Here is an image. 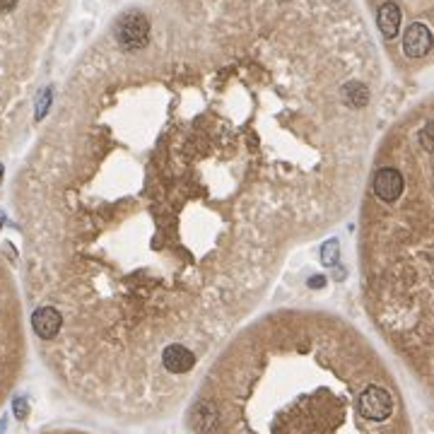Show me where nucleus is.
<instances>
[{
  "mask_svg": "<svg viewBox=\"0 0 434 434\" xmlns=\"http://www.w3.org/2000/svg\"><path fill=\"white\" fill-rule=\"evenodd\" d=\"M114 37L121 48L126 51H140L148 46L150 39V22L143 12H126L119 17L114 27Z\"/></svg>",
  "mask_w": 434,
  "mask_h": 434,
  "instance_id": "nucleus-1",
  "label": "nucleus"
},
{
  "mask_svg": "<svg viewBox=\"0 0 434 434\" xmlns=\"http://www.w3.org/2000/svg\"><path fill=\"white\" fill-rule=\"evenodd\" d=\"M162 364L167 372L184 374V372H191L193 364H196V357H193L191 350H186L184 345H169L162 353Z\"/></svg>",
  "mask_w": 434,
  "mask_h": 434,
  "instance_id": "nucleus-6",
  "label": "nucleus"
},
{
  "mask_svg": "<svg viewBox=\"0 0 434 434\" xmlns=\"http://www.w3.org/2000/svg\"><path fill=\"white\" fill-rule=\"evenodd\" d=\"M0 181H3V164H0Z\"/></svg>",
  "mask_w": 434,
  "mask_h": 434,
  "instance_id": "nucleus-15",
  "label": "nucleus"
},
{
  "mask_svg": "<svg viewBox=\"0 0 434 434\" xmlns=\"http://www.w3.org/2000/svg\"><path fill=\"white\" fill-rule=\"evenodd\" d=\"M432 48V32L425 27V24L415 22L408 27L406 37H403V51H406V56L411 58H422L427 56Z\"/></svg>",
  "mask_w": 434,
  "mask_h": 434,
  "instance_id": "nucleus-4",
  "label": "nucleus"
},
{
  "mask_svg": "<svg viewBox=\"0 0 434 434\" xmlns=\"http://www.w3.org/2000/svg\"><path fill=\"white\" fill-rule=\"evenodd\" d=\"M3 224H5V219H3V213H0V227H3Z\"/></svg>",
  "mask_w": 434,
  "mask_h": 434,
  "instance_id": "nucleus-14",
  "label": "nucleus"
},
{
  "mask_svg": "<svg viewBox=\"0 0 434 434\" xmlns=\"http://www.w3.org/2000/svg\"><path fill=\"white\" fill-rule=\"evenodd\" d=\"M51 104V92L43 90V95L39 97V106H37V119H43V114H46V106Z\"/></svg>",
  "mask_w": 434,
  "mask_h": 434,
  "instance_id": "nucleus-10",
  "label": "nucleus"
},
{
  "mask_svg": "<svg viewBox=\"0 0 434 434\" xmlns=\"http://www.w3.org/2000/svg\"><path fill=\"white\" fill-rule=\"evenodd\" d=\"M61 324H63L61 314H58L53 306H41V309H37V311H34V316H32L34 333H37L39 338H43V340L56 338V333L61 331Z\"/></svg>",
  "mask_w": 434,
  "mask_h": 434,
  "instance_id": "nucleus-5",
  "label": "nucleus"
},
{
  "mask_svg": "<svg viewBox=\"0 0 434 434\" xmlns=\"http://www.w3.org/2000/svg\"><path fill=\"white\" fill-rule=\"evenodd\" d=\"M343 97L350 106H364L369 101V92L362 82H350V85H345Z\"/></svg>",
  "mask_w": 434,
  "mask_h": 434,
  "instance_id": "nucleus-8",
  "label": "nucleus"
},
{
  "mask_svg": "<svg viewBox=\"0 0 434 434\" xmlns=\"http://www.w3.org/2000/svg\"><path fill=\"white\" fill-rule=\"evenodd\" d=\"M379 29L386 39H396L398 29H401V8L396 3H384L379 8Z\"/></svg>",
  "mask_w": 434,
  "mask_h": 434,
  "instance_id": "nucleus-7",
  "label": "nucleus"
},
{
  "mask_svg": "<svg viewBox=\"0 0 434 434\" xmlns=\"http://www.w3.org/2000/svg\"><path fill=\"white\" fill-rule=\"evenodd\" d=\"M422 145H425V150H430V148H432V143H430V126H427V128L422 130Z\"/></svg>",
  "mask_w": 434,
  "mask_h": 434,
  "instance_id": "nucleus-13",
  "label": "nucleus"
},
{
  "mask_svg": "<svg viewBox=\"0 0 434 434\" xmlns=\"http://www.w3.org/2000/svg\"><path fill=\"white\" fill-rule=\"evenodd\" d=\"M338 251H340V246L335 239L326 241L324 246H321V263H324V266H335V263H338Z\"/></svg>",
  "mask_w": 434,
  "mask_h": 434,
  "instance_id": "nucleus-9",
  "label": "nucleus"
},
{
  "mask_svg": "<svg viewBox=\"0 0 434 434\" xmlns=\"http://www.w3.org/2000/svg\"><path fill=\"white\" fill-rule=\"evenodd\" d=\"M14 5H17V0H0V12H10V10H14Z\"/></svg>",
  "mask_w": 434,
  "mask_h": 434,
  "instance_id": "nucleus-12",
  "label": "nucleus"
},
{
  "mask_svg": "<svg viewBox=\"0 0 434 434\" xmlns=\"http://www.w3.org/2000/svg\"><path fill=\"white\" fill-rule=\"evenodd\" d=\"M12 408H14V417H19V420L27 417V401H24V398H17V401L12 403Z\"/></svg>",
  "mask_w": 434,
  "mask_h": 434,
  "instance_id": "nucleus-11",
  "label": "nucleus"
},
{
  "mask_svg": "<svg viewBox=\"0 0 434 434\" xmlns=\"http://www.w3.org/2000/svg\"><path fill=\"white\" fill-rule=\"evenodd\" d=\"M359 415L367 417V420H386L393 413V398L386 388L382 386H369L367 391L359 396Z\"/></svg>",
  "mask_w": 434,
  "mask_h": 434,
  "instance_id": "nucleus-2",
  "label": "nucleus"
},
{
  "mask_svg": "<svg viewBox=\"0 0 434 434\" xmlns=\"http://www.w3.org/2000/svg\"><path fill=\"white\" fill-rule=\"evenodd\" d=\"M374 193L382 198L384 203H393L403 193V177L401 172L391 167H384L374 177Z\"/></svg>",
  "mask_w": 434,
  "mask_h": 434,
  "instance_id": "nucleus-3",
  "label": "nucleus"
}]
</instances>
